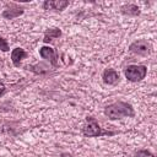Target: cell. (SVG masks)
I'll list each match as a JSON object with an SVG mask.
<instances>
[{"mask_svg": "<svg viewBox=\"0 0 157 157\" xmlns=\"http://www.w3.org/2000/svg\"><path fill=\"white\" fill-rule=\"evenodd\" d=\"M104 114L109 119L115 120V119H121L125 117H134L135 112L131 104L125 103V102H117V103L107 105L104 109Z\"/></svg>", "mask_w": 157, "mask_h": 157, "instance_id": "1", "label": "cell"}, {"mask_svg": "<svg viewBox=\"0 0 157 157\" xmlns=\"http://www.w3.org/2000/svg\"><path fill=\"white\" fill-rule=\"evenodd\" d=\"M82 134L85 136H88V137H96V136H101V135H105V134L113 135V132L102 130V128L98 125V123L96 121V119L94 118H91V117H87V124L83 126Z\"/></svg>", "mask_w": 157, "mask_h": 157, "instance_id": "2", "label": "cell"}, {"mask_svg": "<svg viewBox=\"0 0 157 157\" xmlns=\"http://www.w3.org/2000/svg\"><path fill=\"white\" fill-rule=\"evenodd\" d=\"M146 72L147 69L144 65H129L125 69V77L131 82H136L145 78Z\"/></svg>", "mask_w": 157, "mask_h": 157, "instance_id": "3", "label": "cell"}, {"mask_svg": "<svg viewBox=\"0 0 157 157\" xmlns=\"http://www.w3.org/2000/svg\"><path fill=\"white\" fill-rule=\"evenodd\" d=\"M129 49H130V52L140 54V55H148L151 53V44L147 40L140 39V40H136L132 44H130Z\"/></svg>", "mask_w": 157, "mask_h": 157, "instance_id": "4", "label": "cell"}, {"mask_svg": "<svg viewBox=\"0 0 157 157\" xmlns=\"http://www.w3.org/2000/svg\"><path fill=\"white\" fill-rule=\"evenodd\" d=\"M39 54L43 59H47L53 66H58V56L56 52L50 47H42L39 49Z\"/></svg>", "mask_w": 157, "mask_h": 157, "instance_id": "5", "label": "cell"}, {"mask_svg": "<svg viewBox=\"0 0 157 157\" xmlns=\"http://www.w3.org/2000/svg\"><path fill=\"white\" fill-rule=\"evenodd\" d=\"M69 5L67 1L63 0H48L43 4L44 10H64Z\"/></svg>", "mask_w": 157, "mask_h": 157, "instance_id": "6", "label": "cell"}, {"mask_svg": "<svg viewBox=\"0 0 157 157\" xmlns=\"http://www.w3.org/2000/svg\"><path fill=\"white\" fill-rule=\"evenodd\" d=\"M27 55L28 54L26 53L25 49H22V48H15L12 50V53H11V60H12V63H13L15 66H20L21 60L25 59Z\"/></svg>", "mask_w": 157, "mask_h": 157, "instance_id": "7", "label": "cell"}, {"mask_svg": "<svg viewBox=\"0 0 157 157\" xmlns=\"http://www.w3.org/2000/svg\"><path fill=\"white\" fill-rule=\"evenodd\" d=\"M119 80V74L113 69H105L103 71V81L108 85H113Z\"/></svg>", "mask_w": 157, "mask_h": 157, "instance_id": "8", "label": "cell"}, {"mask_svg": "<svg viewBox=\"0 0 157 157\" xmlns=\"http://www.w3.org/2000/svg\"><path fill=\"white\" fill-rule=\"evenodd\" d=\"M120 11H121V13L129 15V16H137V15H140V9L136 5H134V4L123 5L120 7Z\"/></svg>", "mask_w": 157, "mask_h": 157, "instance_id": "9", "label": "cell"}, {"mask_svg": "<svg viewBox=\"0 0 157 157\" xmlns=\"http://www.w3.org/2000/svg\"><path fill=\"white\" fill-rule=\"evenodd\" d=\"M61 36V31L59 28H50V29H47L45 33H44V42L48 43L50 40H53V38H59Z\"/></svg>", "mask_w": 157, "mask_h": 157, "instance_id": "10", "label": "cell"}, {"mask_svg": "<svg viewBox=\"0 0 157 157\" xmlns=\"http://www.w3.org/2000/svg\"><path fill=\"white\" fill-rule=\"evenodd\" d=\"M22 13H23V10H22V9H15V10H5V11L2 12V17L7 18V20H12V18H15V17H17V16L22 15Z\"/></svg>", "mask_w": 157, "mask_h": 157, "instance_id": "11", "label": "cell"}, {"mask_svg": "<svg viewBox=\"0 0 157 157\" xmlns=\"http://www.w3.org/2000/svg\"><path fill=\"white\" fill-rule=\"evenodd\" d=\"M135 157H156V156L147 150H141V151H137L135 153Z\"/></svg>", "mask_w": 157, "mask_h": 157, "instance_id": "12", "label": "cell"}, {"mask_svg": "<svg viewBox=\"0 0 157 157\" xmlns=\"http://www.w3.org/2000/svg\"><path fill=\"white\" fill-rule=\"evenodd\" d=\"M0 50L1 52H9L10 50V47H9L7 40L4 39L2 37H0Z\"/></svg>", "mask_w": 157, "mask_h": 157, "instance_id": "13", "label": "cell"}, {"mask_svg": "<svg viewBox=\"0 0 157 157\" xmlns=\"http://www.w3.org/2000/svg\"><path fill=\"white\" fill-rule=\"evenodd\" d=\"M4 92H5V86H4V83L0 81V96H1Z\"/></svg>", "mask_w": 157, "mask_h": 157, "instance_id": "14", "label": "cell"}]
</instances>
